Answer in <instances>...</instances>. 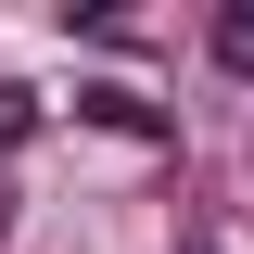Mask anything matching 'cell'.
Wrapping results in <instances>:
<instances>
[{
	"instance_id": "cell-2",
	"label": "cell",
	"mask_w": 254,
	"mask_h": 254,
	"mask_svg": "<svg viewBox=\"0 0 254 254\" xmlns=\"http://www.w3.org/2000/svg\"><path fill=\"white\" fill-rule=\"evenodd\" d=\"M216 64H229V76H254V0H242V13H216Z\"/></svg>"
},
{
	"instance_id": "cell-3",
	"label": "cell",
	"mask_w": 254,
	"mask_h": 254,
	"mask_svg": "<svg viewBox=\"0 0 254 254\" xmlns=\"http://www.w3.org/2000/svg\"><path fill=\"white\" fill-rule=\"evenodd\" d=\"M26 127H38V102H26V89H0V153H13Z\"/></svg>"
},
{
	"instance_id": "cell-1",
	"label": "cell",
	"mask_w": 254,
	"mask_h": 254,
	"mask_svg": "<svg viewBox=\"0 0 254 254\" xmlns=\"http://www.w3.org/2000/svg\"><path fill=\"white\" fill-rule=\"evenodd\" d=\"M76 115H89V127H115V140H165V115H153L140 89H76Z\"/></svg>"
}]
</instances>
